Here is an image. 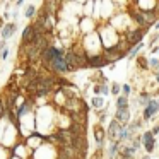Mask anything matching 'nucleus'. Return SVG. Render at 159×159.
Returning <instances> with one entry per match:
<instances>
[{
  "label": "nucleus",
  "instance_id": "obj_1",
  "mask_svg": "<svg viewBox=\"0 0 159 159\" xmlns=\"http://www.w3.org/2000/svg\"><path fill=\"white\" fill-rule=\"evenodd\" d=\"M41 60L45 63V67L52 72L57 74H67L69 72V65H67L65 60V53L62 48H57V46H48L45 50V53L41 55Z\"/></svg>",
  "mask_w": 159,
  "mask_h": 159
},
{
  "label": "nucleus",
  "instance_id": "obj_2",
  "mask_svg": "<svg viewBox=\"0 0 159 159\" xmlns=\"http://www.w3.org/2000/svg\"><path fill=\"white\" fill-rule=\"evenodd\" d=\"M65 60H67V65H69V72H77L80 69L89 67V57H86L84 52H75V50L67 52Z\"/></svg>",
  "mask_w": 159,
  "mask_h": 159
},
{
  "label": "nucleus",
  "instance_id": "obj_3",
  "mask_svg": "<svg viewBox=\"0 0 159 159\" xmlns=\"http://www.w3.org/2000/svg\"><path fill=\"white\" fill-rule=\"evenodd\" d=\"M53 82H55V79H52V77H36L29 82V91H33L38 96H46L52 91Z\"/></svg>",
  "mask_w": 159,
  "mask_h": 159
},
{
  "label": "nucleus",
  "instance_id": "obj_4",
  "mask_svg": "<svg viewBox=\"0 0 159 159\" xmlns=\"http://www.w3.org/2000/svg\"><path fill=\"white\" fill-rule=\"evenodd\" d=\"M123 128H125V127H121V125L118 123L116 120H113V121L110 123V127H108V132H106L108 139H110L111 142L118 140V139H120V134L123 132Z\"/></svg>",
  "mask_w": 159,
  "mask_h": 159
},
{
  "label": "nucleus",
  "instance_id": "obj_5",
  "mask_svg": "<svg viewBox=\"0 0 159 159\" xmlns=\"http://www.w3.org/2000/svg\"><path fill=\"white\" fill-rule=\"evenodd\" d=\"M156 113H159V101L151 99V103H149L147 106L144 108V111H142V116H144V120H149V118H152Z\"/></svg>",
  "mask_w": 159,
  "mask_h": 159
},
{
  "label": "nucleus",
  "instance_id": "obj_6",
  "mask_svg": "<svg viewBox=\"0 0 159 159\" xmlns=\"http://www.w3.org/2000/svg\"><path fill=\"white\" fill-rule=\"evenodd\" d=\"M142 145H144V149L147 151V154H151V152L154 151L156 139H154V135H152V132H145V134H142Z\"/></svg>",
  "mask_w": 159,
  "mask_h": 159
},
{
  "label": "nucleus",
  "instance_id": "obj_7",
  "mask_svg": "<svg viewBox=\"0 0 159 159\" xmlns=\"http://www.w3.org/2000/svg\"><path fill=\"white\" fill-rule=\"evenodd\" d=\"M142 38H144V29H135V31H132L130 34H128V39L127 41L130 43V45H134V46H137V45H140L142 43Z\"/></svg>",
  "mask_w": 159,
  "mask_h": 159
},
{
  "label": "nucleus",
  "instance_id": "obj_8",
  "mask_svg": "<svg viewBox=\"0 0 159 159\" xmlns=\"http://www.w3.org/2000/svg\"><path fill=\"white\" fill-rule=\"evenodd\" d=\"M115 120L121 125V127H127L128 121H130V110H123V111H116L115 115Z\"/></svg>",
  "mask_w": 159,
  "mask_h": 159
},
{
  "label": "nucleus",
  "instance_id": "obj_9",
  "mask_svg": "<svg viewBox=\"0 0 159 159\" xmlns=\"http://www.w3.org/2000/svg\"><path fill=\"white\" fill-rule=\"evenodd\" d=\"M106 58H104V55H93L89 57V67H94V69H101V67L106 65Z\"/></svg>",
  "mask_w": 159,
  "mask_h": 159
},
{
  "label": "nucleus",
  "instance_id": "obj_10",
  "mask_svg": "<svg viewBox=\"0 0 159 159\" xmlns=\"http://www.w3.org/2000/svg\"><path fill=\"white\" fill-rule=\"evenodd\" d=\"M17 31V26L14 24V22H9V24H5L4 28H2V38H4V41L5 39H9L14 33Z\"/></svg>",
  "mask_w": 159,
  "mask_h": 159
},
{
  "label": "nucleus",
  "instance_id": "obj_11",
  "mask_svg": "<svg viewBox=\"0 0 159 159\" xmlns=\"http://www.w3.org/2000/svg\"><path fill=\"white\" fill-rule=\"evenodd\" d=\"M123 110H130V108H128V98L127 96H118L116 98V111H123Z\"/></svg>",
  "mask_w": 159,
  "mask_h": 159
},
{
  "label": "nucleus",
  "instance_id": "obj_12",
  "mask_svg": "<svg viewBox=\"0 0 159 159\" xmlns=\"http://www.w3.org/2000/svg\"><path fill=\"white\" fill-rule=\"evenodd\" d=\"M94 137H96V142L99 147H103V140H104V130L101 125H98L96 128H94Z\"/></svg>",
  "mask_w": 159,
  "mask_h": 159
},
{
  "label": "nucleus",
  "instance_id": "obj_13",
  "mask_svg": "<svg viewBox=\"0 0 159 159\" xmlns=\"http://www.w3.org/2000/svg\"><path fill=\"white\" fill-rule=\"evenodd\" d=\"M94 94H101V96H108L110 94V89H108L106 82H101V84H96L94 86Z\"/></svg>",
  "mask_w": 159,
  "mask_h": 159
},
{
  "label": "nucleus",
  "instance_id": "obj_14",
  "mask_svg": "<svg viewBox=\"0 0 159 159\" xmlns=\"http://www.w3.org/2000/svg\"><path fill=\"white\" fill-rule=\"evenodd\" d=\"M135 152H137V149H135V147H132V145H125V147H121V152H120V154L125 156V157H128V159H132Z\"/></svg>",
  "mask_w": 159,
  "mask_h": 159
},
{
  "label": "nucleus",
  "instance_id": "obj_15",
  "mask_svg": "<svg viewBox=\"0 0 159 159\" xmlns=\"http://www.w3.org/2000/svg\"><path fill=\"white\" fill-rule=\"evenodd\" d=\"M120 144H121L120 140L111 142V149H110V152H108V156H110V157H113V156L116 154V151H118V147H120Z\"/></svg>",
  "mask_w": 159,
  "mask_h": 159
},
{
  "label": "nucleus",
  "instance_id": "obj_16",
  "mask_svg": "<svg viewBox=\"0 0 159 159\" xmlns=\"http://www.w3.org/2000/svg\"><path fill=\"white\" fill-rule=\"evenodd\" d=\"M142 46H144V43H140V45L134 46L132 50H128V58H134V57H137V53L142 50Z\"/></svg>",
  "mask_w": 159,
  "mask_h": 159
},
{
  "label": "nucleus",
  "instance_id": "obj_17",
  "mask_svg": "<svg viewBox=\"0 0 159 159\" xmlns=\"http://www.w3.org/2000/svg\"><path fill=\"white\" fill-rule=\"evenodd\" d=\"M91 106L103 108L104 106V99H103V98H93V99H91Z\"/></svg>",
  "mask_w": 159,
  "mask_h": 159
},
{
  "label": "nucleus",
  "instance_id": "obj_18",
  "mask_svg": "<svg viewBox=\"0 0 159 159\" xmlns=\"http://www.w3.org/2000/svg\"><path fill=\"white\" fill-rule=\"evenodd\" d=\"M139 103L144 104V106H147V104L151 103V96H149L147 93H142V94H140V98H139Z\"/></svg>",
  "mask_w": 159,
  "mask_h": 159
},
{
  "label": "nucleus",
  "instance_id": "obj_19",
  "mask_svg": "<svg viewBox=\"0 0 159 159\" xmlns=\"http://www.w3.org/2000/svg\"><path fill=\"white\" fill-rule=\"evenodd\" d=\"M28 110H29L28 103H24L22 106H19V108H17V111H16V115H17V118H21L22 115H26V113H28Z\"/></svg>",
  "mask_w": 159,
  "mask_h": 159
},
{
  "label": "nucleus",
  "instance_id": "obj_20",
  "mask_svg": "<svg viewBox=\"0 0 159 159\" xmlns=\"http://www.w3.org/2000/svg\"><path fill=\"white\" fill-rule=\"evenodd\" d=\"M34 16H36V9L33 7V5H29V7H28V11H26V17H28V19H31V17H34Z\"/></svg>",
  "mask_w": 159,
  "mask_h": 159
},
{
  "label": "nucleus",
  "instance_id": "obj_21",
  "mask_svg": "<svg viewBox=\"0 0 159 159\" xmlns=\"http://www.w3.org/2000/svg\"><path fill=\"white\" fill-rule=\"evenodd\" d=\"M140 144H142V137H134V139H132V147L139 149V147H140Z\"/></svg>",
  "mask_w": 159,
  "mask_h": 159
},
{
  "label": "nucleus",
  "instance_id": "obj_22",
  "mask_svg": "<svg viewBox=\"0 0 159 159\" xmlns=\"http://www.w3.org/2000/svg\"><path fill=\"white\" fill-rule=\"evenodd\" d=\"M121 91V86H118L116 82L113 84V86H111V94H115V96H118V93H120Z\"/></svg>",
  "mask_w": 159,
  "mask_h": 159
},
{
  "label": "nucleus",
  "instance_id": "obj_23",
  "mask_svg": "<svg viewBox=\"0 0 159 159\" xmlns=\"http://www.w3.org/2000/svg\"><path fill=\"white\" fill-rule=\"evenodd\" d=\"M121 91H123V96H127L128 98V94H130V86H128V84H125V86H121Z\"/></svg>",
  "mask_w": 159,
  "mask_h": 159
},
{
  "label": "nucleus",
  "instance_id": "obj_24",
  "mask_svg": "<svg viewBox=\"0 0 159 159\" xmlns=\"http://www.w3.org/2000/svg\"><path fill=\"white\" fill-rule=\"evenodd\" d=\"M139 65H140V69H145V67L149 65V62H147L145 58H142V57H140V58H139Z\"/></svg>",
  "mask_w": 159,
  "mask_h": 159
},
{
  "label": "nucleus",
  "instance_id": "obj_25",
  "mask_svg": "<svg viewBox=\"0 0 159 159\" xmlns=\"http://www.w3.org/2000/svg\"><path fill=\"white\" fill-rule=\"evenodd\" d=\"M157 62H159L157 58H151V60H149V65H151L152 69H157Z\"/></svg>",
  "mask_w": 159,
  "mask_h": 159
},
{
  "label": "nucleus",
  "instance_id": "obj_26",
  "mask_svg": "<svg viewBox=\"0 0 159 159\" xmlns=\"http://www.w3.org/2000/svg\"><path fill=\"white\" fill-rule=\"evenodd\" d=\"M0 57H2V60H5V58H7V57H9V48H5L4 52H2V55H0Z\"/></svg>",
  "mask_w": 159,
  "mask_h": 159
},
{
  "label": "nucleus",
  "instance_id": "obj_27",
  "mask_svg": "<svg viewBox=\"0 0 159 159\" xmlns=\"http://www.w3.org/2000/svg\"><path fill=\"white\" fill-rule=\"evenodd\" d=\"M151 132H152V135H156V134H159V125H156V127H154V128H152V130H151Z\"/></svg>",
  "mask_w": 159,
  "mask_h": 159
},
{
  "label": "nucleus",
  "instance_id": "obj_28",
  "mask_svg": "<svg viewBox=\"0 0 159 159\" xmlns=\"http://www.w3.org/2000/svg\"><path fill=\"white\" fill-rule=\"evenodd\" d=\"M5 50V41H0V53Z\"/></svg>",
  "mask_w": 159,
  "mask_h": 159
},
{
  "label": "nucleus",
  "instance_id": "obj_29",
  "mask_svg": "<svg viewBox=\"0 0 159 159\" xmlns=\"http://www.w3.org/2000/svg\"><path fill=\"white\" fill-rule=\"evenodd\" d=\"M142 159H151V156L147 154V156H144V157H142Z\"/></svg>",
  "mask_w": 159,
  "mask_h": 159
},
{
  "label": "nucleus",
  "instance_id": "obj_30",
  "mask_svg": "<svg viewBox=\"0 0 159 159\" xmlns=\"http://www.w3.org/2000/svg\"><path fill=\"white\" fill-rule=\"evenodd\" d=\"M156 80H157V82H159V72H157V75H156Z\"/></svg>",
  "mask_w": 159,
  "mask_h": 159
},
{
  "label": "nucleus",
  "instance_id": "obj_31",
  "mask_svg": "<svg viewBox=\"0 0 159 159\" xmlns=\"http://www.w3.org/2000/svg\"><path fill=\"white\" fill-rule=\"evenodd\" d=\"M156 70H159V62H157V69H156Z\"/></svg>",
  "mask_w": 159,
  "mask_h": 159
},
{
  "label": "nucleus",
  "instance_id": "obj_32",
  "mask_svg": "<svg viewBox=\"0 0 159 159\" xmlns=\"http://www.w3.org/2000/svg\"><path fill=\"white\" fill-rule=\"evenodd\" d=\"M0 22H2V21H0ZM0 28H2V26H0Z\"/></svg>",
  "mask_w": 159,
  "mask_h": 159
}]
</instances>
